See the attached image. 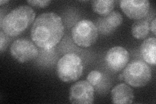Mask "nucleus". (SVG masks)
<instances>
[{
  "label": "nucleus",
  "mask_w": 156,
  "mask_h": 104,
  "mask_svg": "<svg viewBox=\"0 0 156 104\" xmlns=\"http://www.w3.org/2000/svg\"><path fill=\"white\" fill-rule=\"evenodd\" d=\"M83 70L80 57L74 53H67L58 60L57 64V74L63 82L70 83L79 79Z\"/></svg>",
  "instance_id": "3"
},
{
  "label": "nucleus",
  "mask_w": 156,
  "mask_h": 104,
  "mask_svg": "<svg viewBox=\"0 0 156 104\" xmlns=\"http://www.w3.org/2000/svg\"><path fill=\"white\" fill-rule=\"evenodd\" d=\"M150 21L148 18H143L136 20L131 27V33L134 38L141 40L148 35L150 31Z\"/></svg>",
  "instance_id": "12"
},
{
  "label": "nucleus",
  "mask_w": 156,
  "mask_h": 104,
  "mask_svg": "<svg viewBox=\"0 0 156 104\" xmlns=\"http://www.w3.org/2000/svg\"><path fill=\"white\" fill-rule=\"evenodd\" d=\"M72 37L77 46L88 48L96 42L98 31L94 22L89 20H81L72 27Z\"/></svg>",
  "instance_id": "5"
},
{
  "label": "nucleus",
  "mask_w": 156,
  "mask_h": 104,
  "mask_svg": "<svg viewBox=\"0 0 156 104\" xmlns=\"http://www.w3.org/2000/svg\"><path fill=\"white\" fill-rule=\"evenodd\" d=\"M10 51L12 57L20 63L32 61L38 55L36 46L26 38H19L13 42Z\"/></svg>",
  "instance_id": "6"
},
{
  "label": "nucleus",
  "mask_w": 156,
  "mask_h": 104,
  "mask_svg": "<svg viewBox=\"0 0 156 104\" xmlns=\"http://www.w3.org/2000/svg\"><path fill=\"white\" fill-rule=\"evenodd\" d=\"M94 98V87L87 81H77L70 88L69 100L71 103L91 104Z\"/></svg>",
  "instance_id": "7"
},
{
  "label": "nucleus",
  "mask_w": 156,
  "mask_h": 104,
  "mask_svg": "<svg viewBox=\"0 0 156 104\" xmlns=\"http://www.w3.org/2000/svg\"><path fill=\"white\" fill-rule=\"evenodd\" d=\"M7 3H9V1H7V0H6V1H3V0L0 1V5H3V4H6Z\"/></svg>",
  "instance_id": "20"
},
{
  "label": "nucleus",
  "mask_w": 156,
  "mask_h": 104,
  "mask_svg": "<svg viewBox=\"0 0 156 104\" xmlns=\"http://www.w3.org/2000/svg\"><path fill=\"white\" fill-rule=\"evenodd\" d=\"M155 22H156V18H154L152 21L150 22V31L152 32V33L155 35L156 32H155Z\"/></svg>",
  "instance_id": "18"
},
{
  "label": "nucleus",
  "mask_w": 156,
  "mask_h": 104,
  "mask_svg": "<svg viewBox=\"0 0 156 104\" xmlns=\"http://www.w3.org/2000/svg\"><path fill=\"white\" fill-rule=\"evenodd\" d=\"M9 42L8 35L5 33L2 30L0 32V51L2 53L4 49H5Z\"/></svg>",
  "instance_id": "16"
},
{
  "label": "nucleus",
  "mask_w": 156,
  "mask_h": 104,
  "mask_svg": "<svg viewBox=\"0 0 156 104\" xmlns=\"http://www.w3.org/2000/svg\"><path fill=\"white\" fill-rule=\"evenodd\" d=\"M115 1L113 0H96L92 2V8L94 12L102 16H107L113 11Z\"/></svg>",
  "instance_id": "13"
},
{
  "label": "nucleus",
  "mask_w": 156,
  "mask_h": 104,
  "mask_svg": "<svg viewBox=\"0 0 156 104\" xmlns=\"http://www.w3.org/2000/svg\"><path fill=\"white\" fill-rule=\"evenodd\" d=\"M64 33L65 26L61 18L55 13H44L34 21L31 37L37 46L48 50L61 41Z\"/></svg>",
  "instance_id": "1"
},
{
  "label": "nucleus",
  "mask_w": 156,
  "mask_h": 104,
  "mask_svg": "<svg viewBox=\"0 0 156 104\" xmlns=\"http://www.w3.org/2000/svg\"><path fill=\"white\" fill-rule=\"evenodd\" d=\"M141 55L145 63L155 65L156 63V39L148 38L143 42L140 47Z\"/></svg>",
  "instance_id": "11"
},
{
  "label": "nucleus",
  "mask_w": 156,
  "mask_h": 104,
  "mask_svg": "<svg viewBox=\"0 0 156 104\" xmlns=\"http://www.w3.org/2000/svg\"><path fill=\"white\" fill-rule=\"evenodd\" d=\"M112 102L116 104H130L133 102V89L125 83L116 85L111 91Z\"/></svg>",
  "instance_id": "10"
},
{
  "label": "nucleus",
  "mask_w": 156,
  "mask_h": 104,
  "mask_svg": "<svg viewBox=\"0 0 156 104\" xmlns=\"http://www.w3.org/2000/svg\"><path fill=\"white\" fill-rule=\"evenodd\" d=\"M104 20L108 27L114 31L122 23L123 18L119 11H112L107 16H104Z\"/></svg>",
  "instance_id": "14"
},
{
  "label": "nucleus",
  "mask_w": 156,
  "mask_h": 104,
  "mask_svg": "<svg viewBox=\"0 0 156 104\" xmlns=\"http://www.w3.org/2000/svg\"><path fill=\"white\" fill-rule=\"evenodd\" d=\"M27 3L33 7L38 8H44L48 7L50 4L51 1L46 0V1H41V0H37V1H27Z\"/></svg>",
  "instance_id": "17"
},
{
  "label": "nucleus",
  "mask_w": 156,
  "mask_h": 104,
  "mask_svg": "<svg viewBox=\"0 0 156 104\" xmlns=\"http://www.w3.org/2000/svg\"><path fill=\"white\" fill-rule=\"evenodd\" d=\"M129 59V52L122 46H115L109 49L105 56V62L111 70L120 71L124 69Z\"/></svg>",
  "instance_id": "9"
},
{
  "label": "nucleus",
  "mask_w": 156,
  "mask_h": 104,
  "mask_svg": "<svg viewBox=\"0 0 156 104\" xmlns=\"http://www.w3.org/2000/svg\"><path fill=\"white\" fill-rule=\"evenodd\" d=\"M35 18V13L31 7L19 6L3 17L0 27L9 37H16L34 22Z\"/></svg>",
  "instance_id": "2"
},
{
  "label": "nucleus",
  "mask_w": 156,
  "mask_h": 104,
  "mask_svg": "<svg viewBox=\"0 0 156 104\" xmlns=\"http://www.w3.org/2000/svg\"><path fill=\"white\" fill-rule=\"evenodd\" d=\"M124 81L133 87L146 85L152 78V72L147 63L135 60L126 66L122 73Z\"/></svg>",
  "instance_id": "4"
},
{
  "label": "nucleus",
  "mask_w": 156,
  "mask_h": 104,
  "mask_svg": "<svg viewBox=\"0 0 156 104\" xmlns=\"http://www.w3.org/2000/svg\"><path fill=\"white\" fill-rule=\"evenodd\" d=\"M119 80L120 81H122L124 80V77H123V75H122V73L120 74V75L119 76Z\"/></svg>",
  "instance_id": "19"
},
{
  "label": "nucleus",
  "mask_w": 156,
  "mask_h": 104,
  "mask_svg": "<svg viewBox=\"0 0 156 104\" xmlns=\"http://www.w3.org/2000/svg\"><path fill=\"white\" fill-rule=\"evenodd\" d=\"M120 6L128 18L138 20L148 16L150 3L148 0H122Z\"/></svg>",
  "instance_id": "8"
},
{
  "label": "nucleus",
  "mask_w": 156,
  "mask_h": 104,
  "mask_svg": "<svg viewBox=\"0 0 156 104\" xmlns=\"http://www.w3.org/2000/svg\"><path fill=\"white\" fill-rule=\"evenodd\" d=\"M101 79V73L98 70H93L91 71L89 75L87 76V81L91 84L92 86L94 87L100 83Z\"/></svg>",
  "instance_id": "15"
}]
</instances>
